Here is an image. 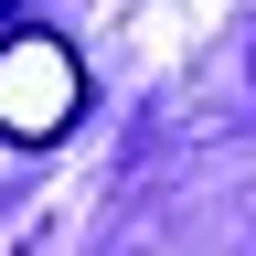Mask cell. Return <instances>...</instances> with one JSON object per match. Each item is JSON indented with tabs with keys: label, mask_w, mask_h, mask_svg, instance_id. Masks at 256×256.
Returning a JSON list of instances; mask_svg holds the SVG:
<instances>
[{
	"label": "cell",
	"mask_w": 256,
	"mask_h": 256,
	"mask_svg": "<svg viewBox=\"0 0 256 256\" xmlns=\"http://www.w3.org/2000/svg\"><path fill=\"white\" fill-rule=\"evenodd\" d=\"M86 118V54L64 43V32H11L0 43V139L11 150H54L64 128Z\"/></svg>",
	"instance_id": "1"
},
{
	"label": "cell",
	"mask_w": 256,
	"mask_h": 256,
	"mask_svg": "<svg viewBox=\"0 0 256 256\" xmlns=\"http://www.w3.org/2000/svg\"><path fill=\"white\" fill-rule=\"evenodd\" d=\"M0 11H11V0H0Z\"/></svg>",
	"instance_id": "2"
}]
</instances>
